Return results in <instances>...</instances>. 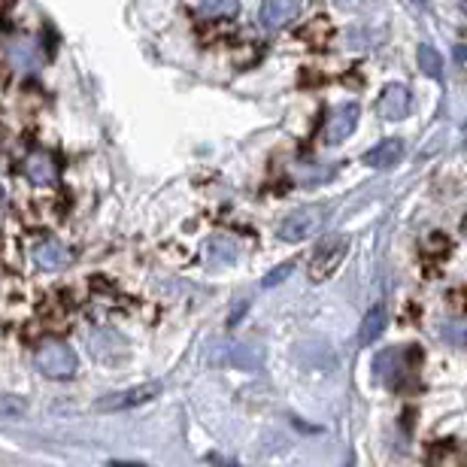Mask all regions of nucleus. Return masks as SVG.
Masks as SVG:
<instances>
[{"label":"nucleus","instance_id":"obj_1","mask_svg":"<svg viewBox=\"0 0 467 467\" xmlns=\"http://www.w3.org/2000/svg\"><path fill=\"white\" fill-rule=\"evenodd\" d=\"M419 361H422V352H416L410 347H395V349H386L377 355L373 370H377V377L382 382H389V386L395 389V386H404V379L416 370Z\"/></svg>","mask_w":467,"mask_h":467},{"label":"nucleus","instance_id":"obj_2","mask_svg":"<svg viewBox=\"0 0 467 467\" xmlns=\"http://www.w3.org/2000/svg\"><path fill=\"white\" fill-rule=\"evenodd\" d=\"M331 210L322 207V203H310V207H301L295 213H288L279 225V237L288 240V243H301L306 237H313L316 231H322V225L328 222Z\"/></svg>","mask_w":467,"mask_h":467},{"label":"nucleus","instance_id":"obj_3","mask_svg":"<svg viewBox=\"0 0 467 467\" xmlns=\"http://www.w3.org/2000/svg\"><path fill=\"white\" fill-rule=\"evenodd\" d=\"M347 249H349L347 234H331V237H325L310 258V279L319 283V279H328L331 274H337L340 261L347 258Z\"/></svg>","mask_w":467,"mask_h":467},{"label":"nucleus","instance_id":"obj_4","mask_svg":"<svg viewBox=\"0 0 467 467\" xmlns=\"http://www.w3.org/2000/svg\"><path fill=\"white\" fill-rule=\"evenodd\" d=\"M34 361L46 377H55V379H67L77 373V352L70 347H64V343H43V347L36 349Z\"/></svg>","mask_w":467,"mask_h":467},{"label":"nucleus","instance_id":"obj_5","mask_svg":"<svg viewBox=\"0 0 467 467\" xmlns=\"http://www.w3.org/2000/svg\"><path fill=\"white\" fill-rule=\"evenodd\" d=\"M158 395H161V382H143V386H130V389H121V391H113V395L100 398L95 407L104 410V413H125V410L149 404V400Z\"/></svg>","mask_w":467,"mask_h":467},{"label":"nucleus","instance_id":"obj_6","mask_svg":"<svg viewBox=\"0 0 467 467\" xmlns=\"http://www.w3.org/2000/svg\"><path fill=\"white\" fill-rule=\"evenodd\" d=\"M358 116H361V109L358 104H337L328 113V119H325V143H331V146H337L343 143L355 125H358Z\"/></svg>","mask_w":467,"mask_h":467},{"label":"nucleus","instance_id":"obj_7","mask_svg":"<svg viewBox=\"0 0 467 467\" xmlns=\"http://www.w3.org/2000/svg\"><path fill=\"white\" fill-rule=\"evenodd\" d=\"M413 113V98H410L407 86H400V82H391V86L382 88L379 95V116L389 119V121H400Z\"/></svg>","mask_w":467,"mask_h":467},{"label":"nucleus","instance_id":"obj_8","mask_svg":"<svg viewBox=\"0 0 467 467\" xmlns=\"http://www.w3.org/2000/svg\"><path fill=\"white\" fill-rule=\"evenodd\" d=\"M297 13H301V4H297V0H265L258 18H261V25L270 27V31H279V27L292 25Z\"/></svg>","mask_w":467,"mask_h":467},{"label":"nucleus","instance_id":"obj_9","mask_svg":"<svg viewBox=\"0 0 467 467\" xmlns=\"http://www.w3.org/2000/svg\"><path fill=\"white\" fill-rule=\"evenodd\" d=\"M225 364L234 370H258L265 364V347L261 343H231Z\"/></svg>","mask_w":467,"mask_h":467},{"label":"nucleus","instance_id":"obj_10","mask_svg":"<svg viewBox=\"0 0 467 467\" xmlns=\"http://www.w3.org/2000/svg\"><path fill=\"white\" fill-rule=\"evenodd\" d=\"M240 255V246L237 240L225 237V234H219V237H213L207 246H203V261H207L210 267H228L234 265Z\"/></svg>","mask_w":467,"mask_h":467},{"label":"nucleus","instance_id":"obj_11","mask_svg":"<svg viewBox=\"0 0 467 467\" xmlns=\"http://www.w3.org/2000/svg\"><path fill=\"white\" fill-rule=\"evenodd\" d=\"M25 176L34 185H52L55 176H58V167H55V158L49 152H31L25 158Z\"/></svg>","mask_w":467,"mask_h":467},{"label":"nucleus","instance_id":"obj_12","mask_svg":"<svg viewBox=\"0 0 467 467\" xmlns=\"http://www.w3.org/2000/svg\"><path fill=\"white\" fill-rule=\"evenodd\" d=\"M400 158H404V143H400V140H382L379 146H373L370 152L364 155V164L373 167V171H389Z\"/></svg>","mask_w":467,"mask_h":467},{"label":"nucleus","instance_id":"obj_13","mask_svg":"<svg viewBox=\"0 0 467 467\" xmlns=\"http://www.w3.org/2000/svg\"><path fill=\"white\" fill-rule=\"evenodd\" d=\"M88 349H91V355H95V358L113 361V358H119V355H125V340H121L116 331L98 328L88 337Z\"/></svg>","mask_w":467,"mask_h":467},{"label":"nucleus","instance_id":"obj_14","mask_svg":"<svg viewBox=\"0 0 467 467\" xmlns=\"http://www.w3.org/2000/svg\"><path fill=\"white\" fill-rule=\"evenodd\" d=\"M34 261L40 270H61L70 265V252L55 240H46L34 249Z\"/></svg>","mask_w":467,"mask_h":467},{"label":"nucleus","instance_id":"obj_15","mask_svg":"<svg viewBox=\"0 0 467 467\" xmlns=\"http://www.w3.org/2000/svg\"><path fill=\"white\" fill-rule=\"evenodd\" d=\"M386 325H389V310H386V306H382V304L370 306L368 316H364V322H361V331H358V343H361V347H370V343H377L379 334L386 331Z\"/></svg>","mask_w":467,"mask_h":467},{"label":"nucleus","instance_id":"obj_16","mask_svg":"<svg viewBox=\"0 0 467 467\" xmlns=\"http://www.w3.org/2000/svg\"><path fill=\"white\" fill-rule=\"evenodd\" d=\"M416 61H419V70H422L425 77H431V79L443 77V55L437 49H431V46H419Z\"/></svg>","mask_w":467,"mask_h":467},{"label":"nucleus","instance_id":"obj_17","mask_svg":"<svg viewBox=\"0 0 467 467\" xmlns=\"http://www.w3.org/2000/svg\"><path fill=\"white\" fill-rule=\"evenodd\" d=\"M198 13L203 18H231L240 13V0H198Z\"/></svg>","mask_w":467,"mask_h":467},{"label":"nucleus","instance_id":"obj_18","mask_svg":"<svg viewBox=\"0 0 467 467\" xmlns=\"http://www.w3.org/2000/svg\"><path fill=\"white\" fill-rule=\"evenodd\" d=\"M334 176L331 164H297L295 167V180L304 185H316V182H328Z\"/></svg>","mask_w":467,"mask_h":467},{"label":"nucleus","instance_id":"obj_19","mask_svg":"<svg viewBox=\"0 0 467 467\" xmlns=\"http://www.w3.org/2000/svg\"><path fill=\"white\" fill-rule=\"evenodd\" d=\"M27 413V400L22 395L0 391V419H22Z\"/></svg>","mask_w":467,"mask_h":467},{"label":"nucleus","instance_id":"obj_20","mask_svg":"<svg viewBox=\"0 0 467 467\" xmlns=\"http://www.w3.org/2000/svg\"><path fill=\"white\" fill-rule=\"evenodd\" d=\"M9 55H13V61H16V64H22V67H31V64L36 61V58H34L36 49L31 46V40L13 43V46H9Z\"/></svg>","mask_w":467,"mask_h":467},{"label":"nucleus","instance_id":"obj_21","mask_svg":"<svg viewBox=\"0 0 467 467\" xmlns=\"http://www.w3.org/2000/svg\"><path fill=\"white\" fill-rule=\"evenodd\" d=\"M292 270H295V265H279V267L270 270V274L265 276V283H261V285H265V288H274V285L283 283V279L292 276Z\"/></svg>","mask_w":467,"mask_h":467},{"label":"nucleus","instance_id":"obj_22","mask_svg":"<svg viewBox=\"0 0 467 467\" xmlns=\"http://www.w3.org/2000/svg\"><path fill=\"white\" fill-rule=\"evenodd\" d=\"M249 306V297H240L237 304H234V310H231V325H237L240 322V316H243V310Z\"/></svg>","mask_w":467,"mask_h":467},{"label":"nucleus","instance_id":"obj_23","mask_svg":"<svg viewBox=\"0 0 467 467\" xmlns=\"http://www.w3.org/2000/svg\"><path fill=\"white\" fill-rule=\"evenodd\" d=\"M413 4H416V6H425V4H428V0H413Z\"/></svg>","mask_w":467,"mask_h":467},{"label":"nucleus","instance_id":"obj_24","mask_svg":"<svg viewBox=\"0 0 467 467\" xmlns=\"http://www.w3.org/2000/svg\"><path fill=\"white\" fill-rule=\"evenodd\" d=\"M0 207H4V189H0Z\"/></svg>","mask_w":467,"mask_h":467}]
</instances>
